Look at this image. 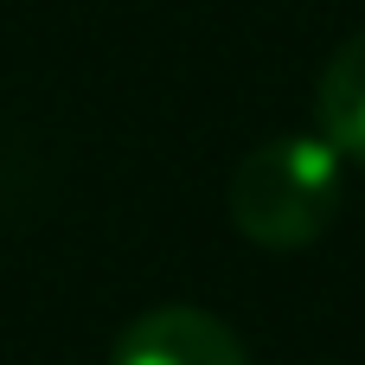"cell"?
Masks as SVG:
<instances>
[{
  "instance_id": "1",
  "label": "cell",
  "mask_w": 365,
  "mask_h": 365,
  "mask_svg": "<svg viewBox=\"0 0 365 365\" xmlns=\"http://www.w3.org/2000/svg\"><path fill=\"white\" fill-rule=\"evenodd\" d=\"M231 225L263 250H308L340 212V148L321 135H276L231 173Z\"/></svg>"
},
{
  "instance_id": "3",
  "label": "cell",
  "mask_w": 365,
  "mask_h": 365,
  "mask_svg": "<svg viewBox=\"0 0 365 365\" xmlns=\"http://www.w3.org/2000/svg\"><path fill=\"white\" fill-rule=\"evenodd\" d=\"M314 109H321V128H327V141L340 148V160H359L365 167V32H353V38L327 58Z\"/></svg>"
},
{
  "instance_id": "2",
  "label": "cell",
  "mask_w": 365,
  "mask_h": 365,
  "mask_svg": "<svg viewBox=\"0 0 365 365\" xmlns=\"http://www.w3.org/2000/svg\"><path fill=\"white\" fill-rule=\"evenodd\" d=\"M109 365H250L244 340L205 308H148L122 327Z\"/></svg>"
}]
</instances>
